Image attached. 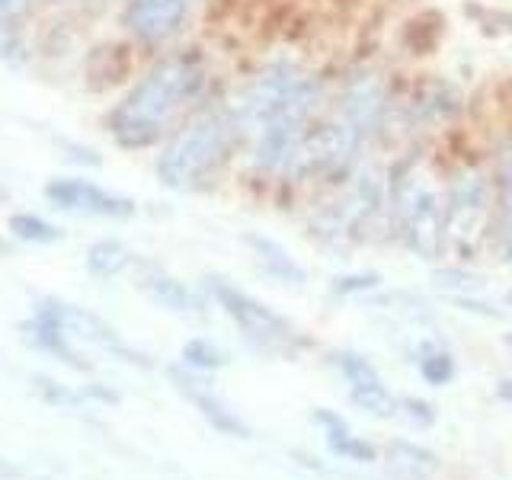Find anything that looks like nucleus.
Segmentation results:
<instances>
[{"label":"nucleus","instance_id":"obj_1","mask_svg":"<svg viewBox=\"0 0 512 480\" xmlns=\"http://www.w3.org/2000/svg\"><path fill=\"white\" fill-rule=\"evenodd\" d=\"M205 87V68L196 55H173L144 74L109 112V135L119 148L141 151L167 135L180 109Z\"/></svg>","mask_w":512,"mask_h":480},{"label":"nucleus","instance_id":"obj_2","mask_svg":"<svg viewBox=\"0 0 512 480\" xmlns=\"http://www.w3.org/2000/svg\"><path fill=\"white\" fill-rule=\"evenodd\" d=\"M240 128L231 116V109L202 112L176 132L167 148L157 157V180L167 189L186 192L202 186L208 176H215L218 167L228 160Z\"/></svg>","mask_w":512,"mask_h":480},{"label":"nucleus","instance_id":"obj_3","mask_svg":"<svg viewBox=\"0 0 512 480\" xmlns=\"http://www.w3.org/2000/svg\"><path fill=\"white\" fill-rule=\"evenodd\" d=\"M320 100H324L320 77L304 74L298 64L276 61L237 93L231 116L240 132L256 135L266 122L285 116V112H311L314 116Z\"/></svg>","mask_w":512,"mask_h":480},{"label":"nucleus","instance_id":"obj_4","mask_svg":"<svg viewBox=\"0 0 512 480\" xmlns=\"http://www.w3.org/2000/svg\"><path fill=\"white\" fill-rule=\"evenodd\" d=\"M442 212H445V247H452L461 260H471L480 240L490 231L493 186L480 173L458 176L445 192Z\"/></svg>","mask_w":512,"mask_h":480},{"label":"nucleus","instance_id":"obj_5","mask_svg":"<svg viewBox=\"0 0 512 480\" xmlns=\"http://www.w3.org/2000/svg\"><path fill=\"white\" fill-rule=\"evenodd\" d=\"M391 205L400 215V234H404L407 247L420 260H439L445 247V212L436 186L416 180V176L397 180L391 186Z\"/></svg>","mask_w":512,"mask_h":480},{"label":"nucleus","instance_id":"obj_6","mask_svg":"<svg viewBox=\"0 0 512 480\" xmlns=\"http://www.w3.org/2000/svg\"><path fill=\"white\" fill-rule=\"evenodd\" d=\"M208 285H212V295L221 304V311L244 330V336L253 346H260L266 352H282V356H295V352L304 346L298 330L288 324L282 314L266 308L263 301L250 298L247 292H240L237 285L224 282V279H208Z\"/></svg>","mask_w":512,"mask_h":480},{"label":"nucleus","instance_id":"obj_7","mask_svg":"<svg viewBox=\"0 0 512 480\" xmlns=\"http://www.w3.org/2000/svg\"><path fill=\"white\" fill-rule=\"evenodd\" d=\"M362 141L365 138L343 119L320 125L304 135L301 151L292 164V176L295 180H330V183L343 180L359 164Z\"/></svg>","mask_w":512,"mask_h":480},{"label":"nucleus","instance_id":"obj_8","mask_svg":"<svg viewBox=\"0 0 512 480\" xmlns=\"http://www.w3.org/2000/svg\"><path fill=\"white\" fill-rule=\"evenodd\" d=\"M36 314L48 317V320H55V324L71 336V340H90L96 346H103L109 352H116V356H122L125 362H138L148 368L151 362L141 356V352H135L132 346H125L119 340V333L112 330L103 317H96L93 311L87 308H80V304H68V301H61V298H42L36 304Z\"/></svg>","mask_w":512,"mask_h":480},{"label":"nucleus","instance_id":"obj_9","mask_svg":"<svg viewBox=\"0 0 512 480\" xmlns=\"http://www.w3.org/2000/svg\"><path fill=\"white\" fill-rule=\"evenodd\" d=\"M202 0H128L125 26L144 45H164L186 26Z\"/></svg>","mask_w":512,"mask_h":480},{"label":"nucleus","instance_id":"obj_10","mask_svg":"<svg viewBox=\"0 0 512 480\" xmlns=\"http://www.w3.org/2000/svg\"><path fill=\"white\" fill-rule=\"evenodd\" d=\"M45 199L61 212L96 215V218H132L138 208L132 199L116 196L90 180H52L45 183Z\"/></svg>","mask_w":512,"mask_h":480},{"label":"nucleus","instance_id":"obj_11","mask_svg":"<svg viewBox=\"0 0 512 480\" xmlns=\"http://www.w3.org/2000/svg\"><path fill=\"white\" fill-rule=\"evenodd\" d=\"M391 112L388 87L375 74H356L343 87V122H349L362 138L381 132L384 119Z\"/></svg>","mask_w":512,"mask_h":480},{"label":"nucleus","instance_id":"obj_12","mask_svg":"<svg viewBox=\"0 0 512 480\" xmlns=\"http://www.w3.org/2000/svg\"><path fill=\"white\" fill-rule=\"evenodd\" d=\"M170 381H173V388L180 391L192 407H196L202 416H205V423H212V429H218L221 436H234V439H250V426L240 420V416L234 410H228L221 404V400L212 394V388H208V381L196 378V375H189L186 368L180 365H173L170 368Z\"/></svg>","mask_w":512,"mask_h":480},{"label":"nucleus","instance_id":"obj_13","mask_svg":"<svg viewBox=\"0 0 512 480\" xmlns=\"http://www.w3.org/2000/svg\"><path fill=\"white\" fill-rule=\"evenodd\" d=\"M490 240L503 260H512V141L503 144L500 154H496Z\"/></svg>","mask_w":512,"mask_h":480},{"label":"nucleus","instance_id":"obj_14","mask_svg":"<svg viewBox=\"0 0 512 480\" xmlns=\"http://www.w3.org/2000/svg\"><path fill=\"white\" fill-rule=\"evenodd\" d=\"M138 288L148 295L154 304L167 308L173 314H202V298L192 292V288L180 279H173L170 272L157 269V266H144L138 272Z\"/></svg>","mask_w":512,"mask_h":480},{"label":"nucleus","instance_id":"obj_15","mask_svg":"<svg viewBox=\"0 0 512 480\" xmlns=\"http://www.w3.org/2000/svg\"><path fill=\"white\" fill-rule=\"evenodd\" d=\"M244 244L253 250L256 263H260V269L266 272L269 279H276L282 285H295V288H301L304 282H308V272H304V266L279 244V240L263 237V234H244Z\"/></svg>","mask_w":512,"mask_h":480},{"label":"nucleus","instance_id":"obj_16","mask_svg":"<svg viewBox=\"0 0 512 480\" xmlns=\"http://www.w3.org/2000/svg\"><path fill=\"white\" fill-rule=\"evenodd\" d=\"M23 333H26V340L32 346H39L45 352H52L55 359H61L68 368H77V372H90V362H84V356L71 346V336L64 333L55 320H48L42 314H36L29 320V324H23Z\"/></svg>","mask_w":512,"mask_h":480},{"label":"nucleus","instance_id":"obj_17","mask_svg":"<svg viewBox=\"0 0 512 480\" xmlns=\"http://www.w3.org/2000/svg\"><path fill=\"white\" fill-rule=\"evenodd\" d=\"M384 458H388V468L404 480H429L439 471L436 452H429V448L416 442H404V439H397L384 448Z\"/></svg>","mask_w":512,"mask_h":480},{"label":"nucleus","instance_id":"obj_18","mask_svg":"<svg viewBox=\"0 0 512 480\" xmlns=\"http://www.w3.org/2000/svg\"><path fill=\"white\" fill-rule=\"evenodd\" d=\"M135 263V253L128 250L122 240H96V244L87 250V269L96 279H116L119 272H125Z\"/></svg>","mask_w":512,"mask_h":480},{"label":"nucleus","instance_id":"obj_19","mask_svg":"<svg viewBox=\"0 0 512 480\" xmlns=\"http://www.w3.org/2000/svg\"><path fill=\"white\" fill-rule=\"evenodd\" d=\"M413 112L432 122H445L458 112V96L448 84H429L413 96Z\"/></svg>","mask_w":512,"mask_h":480},{"label":"nucleus","instance_id":"obj_20","mask_svg":"<svg viewBox=\"0 0 512 480\" xmlns=\"http://www.w3.org/2000/svg\"><path fill=\"white\" fill-rule=\"evenodd\" d=\"M7 228L16 240H26V244H58V240L64 237V231L58 228V224L45 221L39 215H29V212H16L10 215Z\"/></svg>","mask_w":512,"mask_h":480},{"label":"nucleus","instance_id":"obj_21","mask_svg":"<svg viewBox=\"0 0 512 480\" xmlns=\"http://www.w3.org/2000/svg\"><path fill=\"white\" fill-rule=\"evenodd\" d=\"M333 365L340 368L343 378L349 381V388H368V384H378L381 375H378V368L368 362L365 356H359V352H333Z\"/></svg>","mask_w":512,"mask_h":480},{"label":"nucleus","instance_id":"obj_22","mask_svg":"<svg viewBox=\"0 0 512 480\" xmlns=\"http://www.w3.org/2000/svg\"><path fill=\"white\" fill-rule=\"evenodd\" d=\"M352 404L359 410L378 416V420H391L397 413V400L391 397V391L384 388V381L368 384V388H352Z\"/></svg>","mask_w":512,"mask_h":480},{"label":"nucleus","instance_id":"obj_23","mask_svg":"<svg viewBox=\"0 0 512 480\" xmlns=\"http://www.w3.org/2000/svg\"><path fill=\"white\" fill-rule=\"evenodd\" d=\"M420 375L426 384L432 388H442L455 378V359L452 352L445 349H436V346H423V356H420Z\"/></svg>","mask_w":512,"mask_h":480},{"label":"nucleus","instance_id":"obj_24","mask_svg":"<svg viewBox=\"0 0 512 480\" xmlns=\"http://www.w3.org/2000/svg\"><path fill=\"white\" fill-rule=\"evenodd\" d=\"M183 362L192 372H215V368L228 365V356H224L212 340H189L183 346Z\"/></svg>","mask_w":512,"mask_h":480},{"label":"nucleus","instance_id":"obj_25","mask_svg":"<svg viewBox=\"0 0 512 480\" xmlns=\"http://www.w3.org/2000/svg\"><path fill=\"white\" fill-rule=\"evenodd\" d=\"M436 285L445 288V292H455V295H474L484 288V279L474 276V272H468V269H439Z\"/></svg>","mask_w":512,"mask_h":480},{"label":"nucleus","instance_id":"obj_26","mask_svg":"<svg viewBox=\"0 0 512 480\" xmlns=\"http://www.w3.org/2000/svg\"><path fill=\"white\" fill-rule=\"evenodd\" d=\"M36 394L45 400V404H52V407H77L80 400H84V391H71V388H64V384L52 381V378H45V375H36Z\"/></svg>","mask_w":512,"mask_h":480},{"label":"nucleus","instance_id":"obj_27","mask_svg":"<svg viewBox=\"0 0 512 480\" xmlns=\"http://www.w3.org/2000/svg\"><path fill=\"white\" fill-rule=\"evenodd\" d=\"M381 285V272H349V276H336L333 279V295H365L375 292Z\"/></svg>","mask_w":512,"mask_h":480},{"label":"nucleus","instance_id":"obj_28","mask_svg":"<svg viewBox=\"0 0 512 480\" xmlns=\"http://www.w3.org/2000/svg\"><path fill=\"white\" fill-rule=\"evenodd\" d=\"M327 445H330V452H333V455L349 458V461H362V464H368V461H375V458H378L375 445H368V442H362V439H356V436L327 439Z\"/></svg>","mask_w":512,"mask_h":480},{"label":"nucleus","instance_id":"obj_29","mask_svg":"<svg viewBox=\"0 0 512 480\" xmlns=\"http://www.w3.org/2000/svg\"><path fill=\"white\" fill-rule=\"evenodd\" d=\"M397 413H404V420L416 429H426V426L436 423V410H432V404H426V400H420V397H400Z\"/></svg>","mask_w":512,"mask_h":480},{"label":"nucleus","instance_id":"obj_30","mask_svg":"<svg viewBox=\"0 0 512 480\" xmlns=\"http://www.w3.org/2000/svg\"><path fill=\"white\" fill-rule=\"evenodd\" d=\"M314 423H320L327 429V439H340V436H349V423L343 420L340 413H333L327 407H317L314 410Z\"/></svg>","mask_w":512,"mask_h":480},{"label":"nucleus","instance_id":"obj_31","mask_svg":"<svg viewBox=\"0 0 512 480\" xmlns=\"http://www.w3.org/2000/svg\"><path fill=\"white\" fill-rule=\"evenodd\" d=\"M84 397L90 400H103V404H119V394L109 391V388H96V384H90V388H84Z\"/></svg>","mask_w":512,"mask_h":480},{"label":"nucleus","instance_id":"obj_32","mask_svg":"<svg viewBox=\"0 0 512 480\" xmlns=\"http://www.w3.org/2000/svg\"><path fill=\"white\" fill-rule=\"evenodd\" d=\"M29 0H0V20H7V16H16Z\"/></svg>","mask_w":512,"mask_h":480},{"label":"nucleus","instance_id":"obj_33","mask_svg":"<svg viewBox=\"0 0 512 480\" xmlns=\"http://www.w3.org/2000/svg\"><path fill=\"white\" fill-rule=\"evenodd\" d=\"M7 477H20V468H13L10 461H0V480H7Z\"/></svg>","mask_w":512,"mask_h":480},{"label":"nucleus","instance_id":"obj_34","mask_svg":"<svg viewBox=\"0 0 512 480\" xmlns=\"http://www.w3.org/2000/svg\"><path fill=\"white\" fill-rule=\"evenodd\" d=\"M500 397L506 400V404L512 407V378H506L503 384H500Z\"/></svg>","mask_w":512,"mask_h":480},{"label":"nucleus","instance_id":"obj_35","mask_svg":"<svg viewBox=\"0 0 512 480\" xmlns=\"http://www.w3.org/2000/svg\"><path fill=\"white\" fill-rule=\"evenodd\" d=\"M506 346H509V352H512V333H506Z\"/></svg>","mask_w":512,"mask_h":480},{"label":"nucleus","instance_id":"obj_36","mask_svg":"<svg viewBox=\"0 0 512 480\" xmlns=\"http://www.w3.org/2000/svg\"><path fill=\"white\" fill-rule=\"evenodd\" d=\"M7 196V189H4V183H0V199H4Z\"/></svg>","mask_w":512,"mask_h":480},{"label":"nucleus","instance_id":"obj_37","mask_svg":"<svg viewBox=\"0 0 512 480\" xmlns=\"http://www.w3.org/2000/svg\"><path fill=\"white\" fill-rule=\"evenodd\" d=\"M506 304H509V308H512V292H509V295H506Z\"/></svg>","mask_w":512,"mask_h":480}]
</instances>
